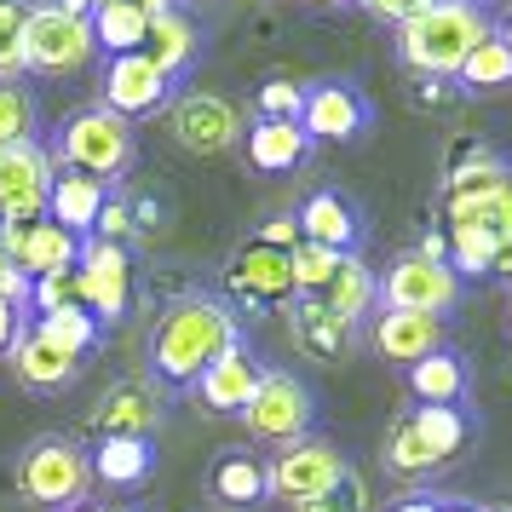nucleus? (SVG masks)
<instances>
[{
    "instance_id": "1",
    "label": "nucleus",
    "mask_w": 512,
    "mask_h": 512,
    "mask_svg": "<svg viewBox=\"0 0 512 512\" xmlns=\"http://www.w3.org/2000/svg\"><path fill=\"white\" fill-rule=\"evenodd\" d=\"M236 340L242 323L219 294H179L150 328V374L167 386H196V374L213 357H225Z\"/></svg>"
},
{
    "instance_id": "2",
    "label": "nucleus",
    "mask_w": 512,
    "mask_h": 512,
    "mask_svg": "<svg viewBox=\"0 0 512 512\" xmlns=\"http://www.w3.org/2000/svg\"><path fill=\"white\" fill-rule=\"evenodd\" d=\"M489 41V18L478 0L461 6H420L409 24L397 29V58L420 75V81H449L461 75V64L472 58V47Z\"/></svg>"
},
{
    "instance_id": "3",
    "label": "nucleus",
    "mask_w": 512,
    "mask_h": 512,
    "mask_svg": "<svg viewBox=\"0 0 512 512\" xmlns=\"http://www.w3.org/2000/svg\"><path fill=\"white\" fill-rule=\"evenodd\" d=\"M52 162L75 167V173H93L98 185H110L121 173H133V162H139V133H133V121L110 116L104 104H81L52 133Z\"/></svg>"
},
{
    "instance_id": "4",
    "label": "nucleus",
    "mask_w": 512,
    "mask_h": 512,
    "mask_svg": "<svg viewBox=\"0 0 512 512\" xmlns=\"http://www.w3.org/2000/svg\"><path fill=\"white\" fill-rule=\"evenodd\" d=\"M12 484L29 507H47V512H75L93 489V466H87V449L75 438H29L12 461Z\"/></svg>"
},
{
    "instance_id": "5",
    "label": "nucleus",
    "mask_w": 512,
    "mask_h": 512,
    "mask_svg": "<svg viewBox=\"0 0 512 512\" xmlns=\"http://www.w3.org/2000/svg\"><path fill=\"white\" fill-rule=\"evenodd\" d=\"M242 420H248V432H254L259 443H300L311 438V420H317V403H311V392H305L300 374L288 369H265L259 374V392L254 403L242 409Z\"/></svg>"
},
{
    "instance_id": "6",
    "label": "nucleus",
    "mask_w": 512,
    "mask_h": 512,
    "mask_svg": "<svg viewBox=\"0 0 512 512\" xmlns=\"http://www.w3.org/2000/svg\"><path fill=\"white\" fill-rule=\"evenodd\" d=\"M93 24L87 18H64V12H41L29 6L24 18V64L29 75H81L93 64Z\"/></svg>"
},
{
    "instance_id": "7",
    "label": "nucleus",
    "mask_w": 512,
    "mask_h": 512,
    "mask_svg": "<svg viewBox=\"0 0 512 512\" xmlns=\"http://www.w3.org/2000/svg\"><path fill=\"white\" fill-rule=\"evenodd\" d=\"M461 305V277L455 265L443 259H420V254H403L386 265L380 277V311H420V317H443Z\"/></svg>"
},
{
    "instance_id": "8",
    "label": "nucleus",
    "mask_w": 512,
    "mask_h": 512,
    "mask_svg": "<svg viewBox=\"0 0 512 512\" xmlns=\"http://www.w3.org/2000/svg\"><path fill=\"white\" fill-rule=\"evenodd\" d=\"M351 472V461L340 455V443L328 438H300V443H282L277 461H265V478H271V495L300 507V501H317L323 489H334Z\"/></svg>"
},
{
    "instance_id": "9",
    "label": "nucleus",
    "mask_w": 512,
    "mask_h": 512,
    "mask_svg": "<svg viewBox=\"0 0 512 512\" xmlns=\"http://www.w3.org/2000/svg\"><path fill=\"white\" fill-rule=\"evenodd\" d=\"M167 133L179 150L190 156H225L231 144H242V110H236L231 98L219 93H179L167 104Z\"/></svg>"
},
{
    "instance_id": "10",
    "label": "nucleus",
    "mask_w": 512,
    "mask_h": 512,
    "mask_svg": "<svg viewBox=\"0 0 512 512\" xmlns=\"http://www.w3.org/2000/svg\"><path fill=\"white\" fill-rule=\"evenodd\" d=\"M75 300L87 305L98 323H121L127 305H133V259H127V248L87 236L81 259H75Z\"/></svg>"
},
{
    "instance_id": "11",
    "label": "nucleus",
    "mask_w": 512,
    "mask_h": 512,
    "mask_svg": "<svg viewBox=\"0 0 512 512\" xmlns=\"http://www.w3.org/2000/svg\"><path fill=\"white\" fill-rule=\"evenodd\" d=\"M167 403H162V386L150 380V374H121L110 380L93 403V432L98 438H150L156 426H162Z\"/></svg>"
},
{
    "instance_id": "12",
    "label": "nucleus",
    "mask_w": 512,
    "mask_h": 512,
    "mask_svg": "<svg viewBox=\"0 0 512 512\" xmlns=\"http://www.w3.org/2000/svg\"><path fill=\"white\" fill-rule=\"evenodd\" d=\"M98 104L121 121H144L173 104V81L162 70H150L139 52L127 58H104V75H98Z\"/></svg>"
},
{
    "instance_id": "13",
    "label": "nucleus",
    "mask_w": 512,
    "mask_h": 512,
    "mask_svg": "<svg viewBox=\"0 0 512 512\" xmlns=\"http://www.w3.org/2000/svg\"><path fill=\"white\" fill-rule=\"evenodd\" d=\"M52 173H58L52 150H41V144H6L0 150V225L6 219H41Z\"/></svg>"
},
{
    "instance_id": "14",
    "label": "nucleus",
    "mask_w": 512,
    "mask_h": 512,
    "mask_svg": "<svg viewBox=\"0 0 512 512\" xmlns=\"http://www.w3.org/2000/svg\"><path fill=\"white\" fill-rule=\"evenodd\" d=\"M300 127L305 139L317 144H351L363 127H369V98L357 93L351 81H317V87H305V110H300Z\"/></svg>"
},
{
    "instance_id": "15",
    "label": "nucleus",
    "mask_w": 512,
    "mask_h": 512,
    "mask_svg": "<svg viewBox=\"0 0 512 512\" xmlns=\"http://www.w3.org/2000/svg\"><path fill=\"white\" fill-rule=\"evenodd\" d=\"M231 277V294L248 305H294V271H288V254L282 248H265L259 236H248L242 248L225 265Z\"/></svg>"
},
{
    "instance_id": "16",
    "label": "nucleus",
    "mask_w": 512,
    "mask_h": 512,
    "mask_svg": "<svg viewBox=\"0 0 512 512\" xmlns=\"http://www.w3.org/2000/svg\"><path fill=\"white\" fill-rule=\"evenodd\" d=\"M259 374H265V363L236 340L225 357H213L208 369L196 374V386H190V392H196V403L213 409V415H242V409L254 403V392H259Z\"/></svg>"
},
{
    "instance_id": "17",
    "label": "nucleus",
    "mask_w": 512,
    "mask_h": 512,
    "mask_svg": "<svg viewBox=\"0 0 512 512\" xmlns=\"http://www.w3.org/2000/svg\"><path fill=\"white\" fill-rule=\"evenodd\" d=\"M6 369H12V380L24 392H64L75 374H81V357H70V351H58L52 340H41L35 323H29L12 340V351H6Z\"/></svg>"
},
{
    "instance_id": "18",
    "label": "nucleus",
    "mask_w": 512,
    "mask_h": 512,
    "mask_svg": "<svg viewBox=\"0 0 512 512\" xmlns=\"http://www.w3.org/2000/svg\"><path fill=\"white\" fill-rule=\"evenodd\" d=\"M196 52H202V35L190 24L179 6H167V12H150V24H144V41H139V58L150 70H162L167 81H179V75L196 64Z\"/></svg>"
},
{
    "instance_id": "19",
    "label": "nucleus",
    "mask_w": 512,
    "mask_h": 512,
    "mask_svg": "<svg viewBox=\"0 0 512 512\" xmlns=\"http://www.w3.org/2000/svg\"><path fill=\"white\" fill-rule=\"evenodd\" d=\"M110 202V185H98L93 173H75V167H58L52 173V190H47V219L52 225H64L70 236H93L98 213Z\"/></svg>"
},
{
    "instance_id": "20",
    "label": "nucleus",
    "mask_w": 512,
    "mask_h": 512,
    "mask_svg": "<svg viewBox=\"0 0 512 512\" xmlns=\"http://www.w3.org/2000/svg\"><path fill=\"white\" fill-rule=\"evenodd\" d=\"M374 351L386 363L415 369L420 357L443 351V317H420V311H380L374 317Z\"/></svg>"
},
{
    "instance_id": "21",
    "label": "nucleus",
    "mask_w": 512,
    "mask_h": 512,
    "mask_svg": "<svg viewBox=\"0 0 512 512\" xmlns=\"http://www.w3.org/2000/svg\"><path fill=\"white\" fill-rule=\"evenodd\" d=\"M294 225H300V242H317V248H334V254L357 248V208L340 190H311L294 213Z\"/></svg>"
},
{
    "instance_id": "22",
    "label": "nucleus",
    "mask_w": 512,
    "mask_h": 512,
    "mask_svg": "<svg viewBox=\"0 0 512 512\" xmlns=\"http://www.w3.org/2000/svg\"><path fill=\"white\" fill-rule=\"evenodd\" d=\"M208 495L219 507L254 512L259 501H271V478H265V461L248 455V449H225L219 461L208 466Z\"/></svg>"
},
{
    "instance_id": "23",
    "label": "nucleus",
    "mask_w": 512,
    "mask_h": 512,
    "mask_svg": "<svg viewBox=\"0 0 512 512\" xmlns=\"http://www.w3.org/2000/svg\"><path fill=\"white\" fill-rule=\"evenodd\" d=\"M288 334H294V346H300L305 357H317V363H334V357H346V346H351V323H340L323 300L288 305Z\"/></svg>"
},
{
    "instance_id": "24",
    "label": "nucleus",
    "mask_w": 512,
    "mask_h": 512,
    "mask_svg": "<svg viewBox=\"0 0 512 512\" xmlns=\"http://www.w3.org/2000/svg\"><path fill=\"white\" fill-rule=\"evenodd\" d=\"M242 150L259 173H294V167L311 156V139H305L300 121H254L242 133Z\"/></svg>"
},
{
    "instance_id": "25",
    "label": "nucleus",
    "mask_w": 512,
    "mask_h": 512,
    "mask_svg": "<svg viewBox=\"0 0 512 512\" xmlns=\"http://www.w3.org/2000/svg\"><path fill=\"white\" fill-rule=\"evenodd\" d=\"M317 300H323L328 311L340 317V323L357 328L363 317H369V305H380V277H374V271H369L357 254H340V271L328 277V288L317 294Z\"/></svg>"
},
{
    "instance_id": "26",
    "label": "nucleus",
    "mask_w": 512,
    "mask_h": 512,
    "mask_svg": "<svg viewBox=\"0 0 512 512\" xmlns=\"http://www.w3.org/2000/svg\"><path fill=\"white\" fill-rule=\"evenodd\" d=\"M87 466H93L98 484L133 489V484H144V478H150L156 449H150V438H98V449L87 455Z\"/></svg>"
},
{
    "instance_id": "27",
    "label": "nucleus",
    "mask_w": 512,
    "mask_h": 512,
    "mask_svg": "<svg viewBox=\"0 0 512 512\" xmlns=\"http://www.w3.org/2000/svg\"><path fill=\"white\" fill-rule=\"evenodd\" d=\"M87 24H93V47L104 52V58H127V52H139L150 12H139V6H121V0H98Z\"/></svg>"
},
{
    "instance_id": "28",
    "label": "nucleus",
    "mask_w": 512,
    "mask_h": 512,
    "mask_svg": "<svg viewBox=\"0 0 512 512\" xmlns=\"http://www.w3.org/2000/svg\"><path fill=\"white\" fill-rule=\"evenodd\" d=\"M409 392L415 403H461L466 397V363L455 351H432V357H420L415 369H409Z\"/></svg>"
},
{
    "instance_id": "29",
    "label": "nucleus",
    "mask_w": 512,
    "mask_h": 512,
    "mask_svg": "<svg viewBox=\"0 0 512 512\" xmlns=\"http://www.w3.org/2000/svg\"><path fill=\"white\" fill-rule=\"evenodd\" d=\"M35 334H41V340H52L58 351H70V357H87V351L98 346V317L75 300V305L47 311V317H35Z\"/></svg>"
},
{
    "instance_id": "30",
    "label": "nucleus",
    "mask_w": 512,
    "mask_h": 512,
    "mask_svg": "<svg viewBox=\"0 0 512 512\" xmlns=\"http://www.w3.org/2000/svg\"><path fill=\"white\" fill-rule=\"evenodd\" d=\"M455 81H461L466 93H501V87H512V52H507V41L489 29V41L472 47V58L461 64Z\"/></svg>"
},
{
    "instance_id": "31",
    "label": "nucleus",
    "mask_w": 512,
    "mask_h": 512,
    "mask_svg": "<svg viewBox=\"0 0 512 512\" xmlns=\"http://www.w3.org/2000/svg\"><path fill=\"white\" fill-rule=\"evenodd\" d=\"M41 133V104L24 81H0V150L6 144H35Z\"/></svg>"
},
{
    "instance_id": "32",
    "label": "nucleus",
    "mask_w": 512,
    "mask_h": 512,
    "mask_svg": "<svg viewBox=\"0 0 512 512\" xmlns=\"http://www.w3.org/2000/svg\"><path fill=\"white\" fill-rule=\"evenodd\" d=\"M409 415H415V432L426 438V449H432L438 461L461 455V443H466V415L461 409H449V403H420V409H409Z\"/></svg>"
},
{
    "instance_id": "33",
    "label": "nucleus",
    "mask_w": 512,
    "mask_h": 512,
    "mask_svg": "<svg viewBox=\"0 0 512 512\" xmlns=\"http://www.w3.org/2000/svg\"><path fill=\"white\" fill-rule=\"evenodd\" d=\"M288 271H294V300H317L328 288V277L340 271V254L317 248V242H294L288 248Z\"/></svg>"
},
{
    "instance_id": "34",
    "label": "nucleus",
    "mask_w": 512,
    "mask_h": 512,
    "mask_svg": "<svg viewBox=\"0 0 512 512\" xmlns=\"http://www.w3.org/2000/svg\"><path fill=\"white\" fill-rule=\"evenodd\" d=\"M386 466L392 472H432V466H443L432 449H426V438L415 432V415H397L392 426H386Z\"/></svg>"
},
{
    "instance_id": "35",
    "label": "nucleus",
    "mask_w": 512,
    "mask_h": 512,
    "mask_svg": "<svg viewBox=\"0 0 512 512\" xmlns=\"http://www.w3.org/2000/svg\"><path fill=\"white\" fill-rule=\"evenodd\" d=\"M24 18L29 0H0V81H24Z\"/></svg>"
},
{
    "instance_id": "36",
    "label": "nucleus",
    "mask_w": 512,
    "mask_h": 512,
    "mask_svg": "<svg viewBox=\"0 0 512 512\" xmlns=\"http://www.w3.org/2000/svg\"><path fill=\"white\" fill-rule=\"evenodd\" d=\"M495 248H501V236L489 231H449V265H455V277H489V265H495Z\"/></svg>"
},
{
    "instance_id": "37",
    "label": "nucleus",
    "mask_w": 512,
    "mask_h": 512,
    "mask_svg": "<svg viewBox=\"0 0 512 512\" xmlns=\"http://www.w3.org/2000/svg\"><path fill=\"white\" fill-rule=\"evenodd\" d=\"M294 512H369V484L357 472H346L334 489H323L317 501H300Z\"/></svg>"
},
{
    "instance_id": "38",
    "label": "nucleus",
    "mask_w": 512,
    "mask_h": 512,
    "mask_svg": "<svg viewBox=\"0 0 512 512\" xmlns=\"http://www.w3.org/2000/svg\"><path fill=\"white\" fill-rule=\"evenodd\" d=\"M305 110V87L294 81H265L259 87V121H300Z\"/></svg>"
},
{
    "instance_id": "39",
    "label": "nucleus",
    "mask_w": 512,
    "mask_h": 512,
    "mask_svg": "<svg viewBox=\"0 0 512 512\" xmlns=\"http://www.w3.org/2000/svg\"><path fill=\"white\" fill-rule=\"evenodd\" d=\"M29 305H35V317H47L58 305H75V271L70 277H29Z\"/></svg>"
},
{
    "instance_id": "40",
    "label": "nucleus",
    "mask_w": 512,
    "mask_h": 512,
    "mask_svg": "<svg viewBox=\"0 0 512 512\" xmlns=\"http://www.w3.org/2000/svg\"><path fill=\"white\" fill-rule=\"evenodd\" d=\"M93 236H98V242H116V248H127V242H133V219H127V202H121V196H110V202H104Z\"/></svg>"
},
{
    "instance_id": "41",
    "label": "nucleus",
    "mask_w": 512,
    "mask_h": 512,
    "mask_svg": "<svg viewBox=\"0 0 512 512\" xmlns=\"http://www.w3.org/2000/svg\"><path fill=\"white\" fill-rule=\"evenodd\" d=\"M420 6H432V0H363V12H369V18H380V24H409V18H415Z\"/></svg>"
},
{
    "instance_id": "42",
    "label": "nucleus",
    "mask_w": 512,
    "mask_h": 512,
    "mask_svg": "<svg viewBox=\"0 0 512 512\" xmlns=\"http://www.w3.org/2000/svg\"><path fill=\"white\" fill-rule=\"evenodd\" d=\"M0 300H12L18 311L29 305V277H24V271H18L6 254H0Z\"/></svg>"
},
{
    "instance_id": "43",
    "label": "nucleus",
    "mask_w": 512,
    "mask_h": 512,
    "mask_svg": "<svg viewBox=\"0 0 512 512\" xmlns=\"http://www.w3.org/2000/svg\"><path fill=\"white\" fill-rule=\"evenodd\" d=\"M259 242H265V248H282V254H288V248L300 242V225H294V213H282V219H271V225H259Z\"/></svg>"
},
{
    "instance_id": "44",
    "label": "nucleus",
    "mask_w": 512,
    "mask_h": 512,
    "mask_svg": "<svg viewBox=\"0 0 512 512\" xmlns=\"http://www.w3.org/2000/svg\"><path fill=\"white\" fill-rule=\"evenodd\" d=\"M18 334H24V311H18L12 300H0V357L12 351V340H18Z\"/></svg>"
},
{
    "instance_id": "45",
    "label": "nucleus",
    "mask_w": 512,
    "mask_h": 512,
    "mask_svg": "<svg viewBox=\"0 0 512 512\" xmlns=\"http://www.w3.org/2000/svg\"><path fill=\"white\" fill-rule=\"evenodd\" d=\"M495 236H501V242H512V179L495 190Z\"/></svg>"
},
{
    "instance_id": "46",
    "label": "nucleus",
    "mask_w": 512,
    "mask_h": 512,
    "mask_svg": "<svg viewBox=\"0 0 512 512\" xmlns=\"http://www.w3.org/2000/svg\"><path fill=\"white\" fill-rule=\"evenodd\" d=\"M29 6H41V12H64V18H93L98 0H29Z\"/></svg>"
},
{
    "instance_id": "47",
    "label": "nucleus",
    "mask_w": 512,
    "mask_h": 512,
    "mask_svg": "<svg viewBox=\"0 0 512 512\" xmlns=\"http://www.w3.org/2000/svg\"><path fill=\"white\" fill-rule=\"evenodd\" d=\"M443 507V495H403L397 507H386V512H438Z\"/></svg>"
},
{
    "instance_id": "48",
    "label": "nucleus",
    "mask_w": 512,
    "mask_h": 512,
    "mask_svg": "<svg viewBox=\"0 0 512 512\" xmlns=\"http://www.w3.org/2000/svg\"><path fill=\"white\" fill-rule=\"evenodd\" d=\"M121 6H139V12H167V6H179V0H121Z\"/></svg>"
},
{
    "instance_id": "49",
    "label": "nucleus",
    "mask_w": 512,
    "mask_h": 512,
    "mask_svg": "<svg viewBox=\"0 0 512 512\" xmlns=\"http://www.w3.org/2000/svg\"><path fill=\"white\" fill-rule=\"evenodd\" d=\"M438 512H478V507H466V501H443Z\"/></svg>"
},
{
    "instance_id": "50",
    "label": "nucleus",
    "mask_w": 512,
    "mask_h": 512,
    "mask_svg": "<svg viewBox=\"0 0 512 512\" xmlns=\"http://www.w3.org/2000/svg\"><path fill=\"white\" fill-rule=\"evenodd\" d=\"M495 35H501V41H507V52H512V18H507V29H495Z\"/></svg>"
},
{
    "instance_id": "51",
    "label": "nucleus",
    "mask_w": 512,
    "mask_h": 512,
    "mask_svg": "<svg viewBox=\"0 0 512 512\" xmlns=\"http://www.w3.org/2000/svg\"><path fill=\"white\" fill-rule=\"evenodd\" d=\"M317 6H363V0H317Z\"/></svg>"
},
{
    "instance_id": "52",
    "label": "nucleus",
    "mask_w": 512,
    "mask_h": 512,
    "mask_svg": "<svg viewBox=\"0 0 512 512\" xmlns=\"http://www.w3.org/2000/svg\"><path fill=\"white\" fill-rule=\"evenodd\" d=\"M75 512H110V507H75Z\"/></svg>"
},
{
    "instance_id": "53",
    "label": "nucleus",
    "mask_w": 512,
    "mask_h": 512,
    "mask_svg": "<svg viewBox=\"0 0 512 512\" xmlns=\"http://www.w3.org/2000/svg\"><path fill=\"white\" fill-rule=\"evenodd\" d=\"M432 6H461V0H432Z\"/></svg>"
},
{
    "instance_id": "54",
    "label": "nucleus",
    "mask_w": 512,
    "mask_h": 512,
    "mask_svg": "<svg viewBox=\"0 0 512 512\" xmlns=\"http://www.w3.org/2000/svg\"><path fill=\"white\" fill-rule=\"evenodd\" d=\"M507 323H512V300H507Z\"/></svg>"
},
{
    "instance_id": "55",
    "label": "nucleus",
    "mask_w": 512,
    "mask_h": 512,
    "mask_svg": "<svg viewBox=\"0 0 512 512\" xmlns=\"http://www.w3.org/2000/svg\"><path fill=\"white\" fill-rule=\"evenodd\" d=\"M495 512H512V507H495Z\"/></svg>"
}]
</instances>
